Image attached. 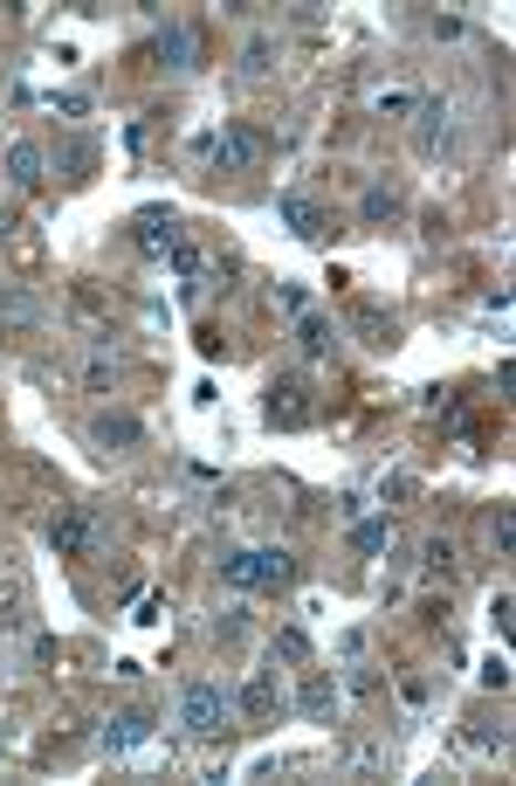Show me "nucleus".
Masks as SVG:
<instances>
[{
    "label": "nucleus",
    "instance_id": "nucleus-9",
    "mask_svg": "<svg viewBox=\"0 0 516 786\" xmlns=\"http://www.w3.org/2000/svg\"><path fill=\"white\" fill-rule=\"evenodd\" d=\"M200 152L214 166H255V160H262V139H255V132H214V139H200Z\"/></svg>",
    "mask_w": 516,
    "mask_h": 786
},
{
    "label": "nucleus",
    "instance_id": "nucleus-24",
    "mask_svg": "<svg viewBox=\"0 0 516 786\" xmlns=\"http://www.w3.org/2000/svg\"><path fill=\"white\" fill-rule=\"evenodd\" d=\"M489 539H496V559H509V545H516V524H509V504H496V518H489Z\"/></svg>",
    "mask_w": 516,
    "mask_h": 786
},
{
    "label": "nucleus",
    "instance_id": "nucleus-3",
    "mask_svg": "<svg viewBox=\"0 0 516 786\" xmlns=\"http://www.w3.org/2000/svg\"><path fill=\"white\" fill-rule=\"evenodd\" d=\"M49 545H55V559H83V552H96V518H90L83 504H62L55 524H49Z\"/></svg>",
    "mask_w": 516,
    "mask_h": 786
},
{
    "label": "nucleus",
    "instance_id": "nucleus-1",
    "mask_svg": "<svg viewBox=\"0 0 516 786\" xmlns=\"http://www.w3.org/2000/svg\"><path fill=\"white\" fill-rule=\"evenodd\" d=\"M220 580L241 586V593H282L289 580H297V559H289L282 545H241L220 559Z\"/></svg>",
    "mask_w": 516,
    "mask_h": 786
},
{
    "label": "nucleus",
    "instance_id": "nucleus-8",
    "mask_svg": "<svg viewBox=\"0 0 516 786\" xmlns=\"http://www.w3.org/2000/svg\"><path fill=\"white\" fill-rule=\"evenodd\" d=\"M297 711L310 717V725H331V717H338V683H331V670H310V676H303Z\"/></svg>",
    "mask_w": 516,
    "mask_h": 786
},
{
    "label": "nucleus",
    "instance_id": "nucleus-15",
    "mask_svg": "<svg viewBox=\"0 0 516 786\" xmlns=\"http://www.w3.org/2000/svg\"><path fill=\"white\" fill-rule=\"evenodd\" d=\"M393 539H400V531H393V518H351V545H359V552H393Z\"/></svg>",
    "mask_w": 516,
    "mask_h": 786
},
{
    "label": "nucleus",
    "instance_id": "nucleus-26",
    "mask_svg": "<svg viewBox=\"0 0 516 786\" xmlns=\"http://www.w3.org/2000/svg\"><path fill=\"white\" fill-rule=\"evenodd\" d=\"M427 565H434V573L447 580V573H455L462 559H455V545H447V539H427Z\"/></svg>",
    "mask_w": 516,
    "mask_h": 786
},
{
    "label": "nucleus",
    "instance_id": "nucleus-31",
    "mask_svg": "<svg viewBox=\"0 0 516 786\" xmlns=\"http://www.w3.org/2000/svg\"><path fill=\"white\" fill-rule=\"evenodd\" d=\"M8 235H14V207H8V201H0V242H8Z\"/></svg>",
    "mask_w": 516,
    "mask_h": 786
},
{
    "label": "nucleus",
    "instance_id": "nucleus-25",
    "mask_svg": "<svg viewBox=\"0 0 516 786\" xmlns=\"http://www.w3.org/2000/svg\"><path fill=\"white\" fill-rule=\"evenodd\" d=\"M49 111H62V118H90V98H83V90H55Z\"/></svg>",
    "mask_w": 516,
    "mask_h": 786
},
{
    "label": "nucleus",
    "instance_id": "nucleus-5",
    "mask_svg": "<svg viewBox=\"0 0 516 786\" xmlns=\"http://www.w3.org/2000/svg\"><path fill=\"white\" fill-rule=\"evenodd\" d=\"M90 442L104 449V456H132L145 442V421L138 415H124V407H104V415L90 421Z\"/></svg>",
    "mask_w": 516,
    "mask_h": 786
},
{
    "label": "nucleus",
    "instance_id": "nucleus-19",
    "mask_svg": "<svg viewBox=\"0 0 516 786\" xmlns=\"http://www.w3.org/2000/svg\"><path fill=\"white\" fill-rule=\"evenodd\" d=\"M413 104H421V98L400 90V83H393V90H372V111H379V118H413Z\"/></svg>",
    "mask_w": 516,
    "mask_h": 786
},
{
    "label": "nucleus",
    "instance_id": "nucleus-10",
    "mask_svg": "<svg viewBox=\"0 0 516 786\" xmlns=\"http://www.w3.org/2000/svg\"><path fill=\"white\" fill-rule=\"evenodd\" d=\"M158 62H166V70H200V35H193L186 21H166L158 28Z\"/></svg>",
    "mask_w": 516,
    "mask_h": 786
},
{
    "label": "nucleus",
    "instance_id": "nucleus-14",
    "mask_svg": "<svg viewBox=\"0 0 516 786\" xmlns=\"http://www.w3.org/2000/svg\"><path fill=\"white\" fill-rule=\"evenodd\" d=\"M297 345H303V359H331L338 353V325L317 318V310H303V318H297Z\"/></svg>",
    "mask_w": 516,
    "mask_h": 786
},
{
    "label": "nucleus",
    "instance_id": "nucleus-16",
    "mask_svg": "<svg viewBox=\"0 0 516 786\" xmlns=\"http://www.w3.org/2000/svg\"><path fill=\"white\" fill-rule=\"evenodd\" d=\"M235 704H241L248 717H262V711L276 704V655H269V663H262V670H255V676H248V690H241V697H235Z\"/></svg>",
    "mask_w": 516,
    "mask_h": 786
},
{
    "label": "nucleus",
    "instance_id": "nucleus-13",
    "mask_svg": "<svg viewBox=\"0 0 516 786\" xmlns=\"http://www.w3.org/2000/svg\"><path fill=\"white\" fill-rule=\"evenodd\" d=\"M42 166H49V152H42L35 139H14V145H8V180H14V186H42Z\"/></svg>",
    "mask_w": 516,
    "mask_h": 786
},
{
    "label": "nucleus",
    "instance_id": "nucleus-27",
    "mask_svg": "<svg viewBox=\"0 0 516 786\" xmlns=\"http://www.w3.org/2000/svg\"><path fill=\"white\" fill-rule=\"evenodd\" d=\"M489 627H496V635H509V627H516V601H509V593H496V601H489Z\"/></svg>",
    "mask_w": 516,
    "mask_h": 786
},
{
    "label": "nucleus",
    "instance_id": "nucleus-30",
    "mask_svg": "<svg viewBox=\"0 0 516 786\" xmlns=\"http://www.w3.org/2000/svg\"><path fill=\"white\" fill-rule=\"evenodd\" d=\"M482 683H489V690H509V663H503V655H489V663H482Z\"/></svg>",
    "mask_w": 516,
    "mask_h": 786
},
{
    "label": "nucleus",
    "instance_id": "nucleus-7",
    "mask_svg": "<svg viewBox=\"0 0 516 786\" xmlns=\"http://www.w3.org/2000/svg\"><path fill=\"white\" fill-rule=\"evenodd\" d=\"M276 222L297 235V242H324V228H331V222H324V207H317L310 194H282V201H276Z\"/></svg>",
    "mask_w": 516,
    "mask_h": 786
},
{
    "label": "nucleus",
    "instance_id": "nucleus-23",
    "mask_svg": "<svg viewBox=\"0 0 516 786\" xmlns=\"http://www.w3.org/2000/svg\"><path fill=\"white\" fill-rule=\"evenodd\" d=\"M359 331H365V345H379V353L400 338V331H393V318H379V310H365V318H359Z\"/></svg>",
    "mask_w": 516,
    "mask_h": 786
},
{
    "label": "nucleus",
    "instance_id": "nucleus-17",
    "mask_svg": "<svg viewBox=\"0 0 516 786\" xmlns=\"http://www.w3.org/2000/svg\"><path fill=\"white\" fill-rule=\"evenodd\" d=\"M359 214L379 228V222H400V194L393 186H365V201H359Z\"/></svg>",
    "mask_w": 516,
    "mask_h": 786
},
{
    "label": "nucleus",
    "instance_id": "nucleus-6",
    "mask_svg": "<svg viewBox=\"0 0 516 786\" xmlns=\"http://www.w3.org/2000/svg\"><path fill=\"white\" fill-rule=\"evenodd\" d=\"M152 732H158V717L152 711H117L104 732H96V745L111 752V759H124V752H138V745H152Z\"/></svg>",
    "mask_w": 516,
    "mask_h": 786
},
{
    "label": "nucleus",
    "instance_id": "nucleus-4",
    "mask_svg": "<svg viewBox=\"0 0 516 786\" xmlns=\"http://www.w3.org/2000/svg\"><path fill=\"white\" fill-rule=\"evenodd\" d=\"M132 235H138L145 256H173V248L186 242V228H179L173 207H138V214H132Z\"/></svg>",
    "mask_w": 516,
    "mask_h": 786
},
{
    "label": "nucleus",
    "instance_id": "nucleus-29",
    "mask_svg": "<svg viewBox=\"0 0 516 786\" xmlns=\"http://www.w3.org/2000/svg\"><path fill=\"white\" fill-rule=\"evenodd\" d=\"M338 655H344V663H359V655H365V627H344V635H338Z\"/></svg>",
    "mask_w": 516,
    "mask_h": 786
},
{
    "label": "nucleus",
    "instance_id": "nucleus-21",
    "mask_svg": "<svg viewBox=\"0 0 516 786\" xmlns=\"http://www.w3.org/2000/svg\"><path fill=\"white\" fill-rule=\"evenodd\" d=\"M269 655H282V663H310V635H303V627H282V635L269 642Z\"/></svg>",
    "mask_w": 516,
    "mask_h": 786
},
{
    "label": "nucleus",
    "instance_id": "nucleus-12",
    "mask_svg": "<svg viewBox=\"0 0 516 786\" xmlns=\"http://www.w3.org/2000/svg\"><path fill=\"white\" fill-rule=\"evenodd\" d=\"M310 415H317V407H310V394H303L297 380H276V387H269V421H276V428H303Z\"/></svg>",
    "mask_w": 516,
    "mask_h": 786
},
{
    "label": "nucleus",
    "instance_id": "nucleus-20",
    "mask_svg": "<svg viewBox=\"0 0 516 786\" xmlns=\"http://www.w3.org/2000/svg\"><path fill=\"white\" fill-rule=\"evenodd\" d=\"M269 62H276V42H269V35H248V42H241V70H248V76H269Z\"/></svg>",
    "mask_w": 516,
    "mask_h": 786
},
{
    "label": "nucleus",
    "instance_id": "nucleus-18",
    "mask_svg": "<svg viewBox=\"0 0 516 786\" xmlns=\"http://www.w3.org/2000/svg\"><path fill=\"white\" fill-rule=\"evenodd\" d=\"M413 118H421V145L434 152V145L447 139V104H434V98H421V104H413Z\"/></svg>",
    "mask_w": 516,
    "mask_h": 786
},
{
    "label": "nucleus",
    "instance_id": "nucleus-22",
    "mask_svg": "<svg viewBox=\"0 0 516 786\" xmlns=\"http://www.w3.org/2000/svg\"><path fill=\"white\" fill-rule=\"evenodd\" d=\"M276 304H282V318L297 325L303 310H310V297H303V283H276Z\"/></svg>",
    "mask_w": 516,
    "mask_h": 786
},
{
    "label": "nucleus",
    "instance_id": "nucleus-11",
    "mask_svg": "<svg viewBox=\"0 0 516 786\" xmlns=\"http://www.w3.org/2000/svg\"><path fill=\"white\" fill-rule=\"evenodd\" d=\"M166 263H173V276H179V304H200V297H207V256H200L193 242H179Z\"/></svg>",
    "mask_w": 516,
    "mask_h": 786
},
{
    "label": "nucleus",
    "instance_id": "nucleus-28",
    "mask_svg": "<svg viewBox=\"0 0 516 786\" xmlns=\"http://www.w3.org/2000/svg\"><path fill=\"white\" fill-rule=\"evenodd\" d=\"M132 621H145V627H158V621H166V593H145V601H138V614Z\"/></svg>",
    "mask_w": 516,
    "mask_h": 786
},
{
    "label": "nucleus",
    "instance_id": "nucleus-2",
    "mask_svg": "<svg viewBox=\"0 0 516 786\" xmlns=\"http://www.w3.org/2000/svg\"><path fill=\"white\" fill-rule=\"evenodd\" d=\"M235 717H241L235 690H220V683H186V690H179V725H186L193 738H214V732H228Z\"/></svg>",
    "mask_w": 516,
    "mask_h": 786
}]
</instances>
